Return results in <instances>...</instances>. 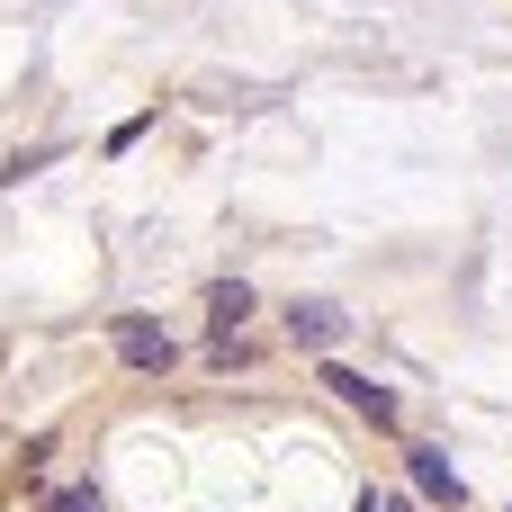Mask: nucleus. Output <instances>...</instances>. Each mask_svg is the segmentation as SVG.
I'll return each instance as SVG.
<instances>
[{
  "label": "nucleus",
  "mask_w": 512,
  "mask_h": 512,
  "mask_svg": "<svg viewBox=\"0 0 512 512\" xmlns=\"http://www.w3.org/2000/svg\"><path fill=\"white\" fill-rule=\"evenodd\" d=\"M108 342H117V360H126L135 378H171V369H180V342H171L153 315H117V324H108Z\"/></svg>",
  "instance_id": "f257e3e1"
},
{
  "label": "nucleus",
  "mask_w": 512,
  "mask_h": 512,
  "mask_svg": "<svg viewBox=\"0 0 512 512\" xmlns=\"http://www.w3.org/2000/svg\"><path fill=\"white\" fill-rule=\"evenodd\" d=\"M279 333H288L297 351H333V342L351 333V315H342L333 297H288V306H279Z\"/></svg>",
  "instance_id": "f03ea898"
},
{
  "label": "nucleus",
  "mask_w": 512,
  "mask_h": 512,
  "mask_svg": "<svg viewBox=\"0 0 512 512\" xmlns=\"http://www.w3.org/2000/svg\"><path fill=\"white\" fill-rule=\"evenodd\" d=\"M405 486H414L423 504L468 512V477H459V468H450V450H432V441H414V450H405Z\"/></svg>",
  "instance_id": "7ed1b4c3"
},
{
  "label": "nucleus",
  "mask_w": 512,
  "mask_h": 512,
  "mask_svg": "<svg viewBox=\"0 0 512 512\" xmlns=\"http://www.w3.org/2000/svg\"><path fill=\"white\" fill-rule=\"evenodd\" d=\"M324 387H333L351 414H369L378 432H396V387H378V378H360V369H342V360H324Z\"/></svg>",
  "instance_id": "20e7f679"
},
{
  "label": "nucleus",
  "mask_w": 512,
  "mask_h": 512,
  "mask_svg": "<svg viewBox=\"0 0 512 512\" xmlns=\"http://www.w3.org/2000/svg\"><path fill=\"white\" fill-rule=\"evenodd\" d=\"M243 315H252V288H243V279H216V288H207V351H216V360L234 351Z\"/></svg>",
  "instance_id": "39448f33"
},
{
  "label": "nucleus",
  "mask_w": 512,
  "mask_h": 512,
  "mask_svg": "<svg viewBox=\"0 0 512 512\" xmlns=\"http://www.w3.org/2000/svg\"><path fill=\"white\" fill-rule=\"evenodd\" d=\"M54 512H99V495H90V486H72V495H63Z\"/></svg>",
  "instance_id": "423d86ee"
},
{
  "label": "nucleus",
  "mask_w": 512,
  "mask_h": 512,
  "mask_svg": "<svg viewBox=\"0 0 512 512\" xmlns=\"http://www.w3.org/2000/svg\"><path fill=\"white\" fill-rule=\"evenodd\" d=\"M378 512H414V495H378Z\"/></svg>",
  "instance_id": "0eeeda50"
}]
</instances>
